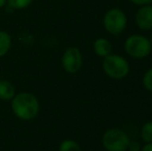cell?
I'll return each mask as SVG.
<instances>
[{"mask_svg": "<svg viewBox=\"0 0 152 151\" xmlns=\"http://www.w3.org/2000/svg\"><path fill=\"white\" fill-rule=\"evenodd\" d=\"M130 1L132 3L136 4V5H147V4H151L152 3V0H128Z\"/></svg>", "mask_w": 152, "mask_h": 151, "instance_id": "obj_16", "label": "cell"}, {"mask_svg": "<svg viewBox=\"0 0 152 151\" xmlns=\"http://www.w3.org/2000/svg\"><path fill=\"white\" fill-rule=\"evenodd\" d=\"M59 151H81V147L72 140H64L59 145Z\"/></svg>", "mask_w": 152, "mask_h": 151, "instance_id": "obj_12", "label": "cell"}, {"mask_svg": "<svg viewBox=\"0 0 152 151\" xmlns=\"http://www.w3.org/2000/svg\"><path fill=\"white\" fill-rule=\"evenodd\" d=\"M16 95V89L14 85L6 80H0V99L12 101Z\"/></svg>", "mask_w": 152, "mask_h": 151, "instance_id": "obj_9", "label": "cell"}, {"mask_svg": "<svg viewBox=\"0 0 152 151\" xmlns=\"http://www.w3.org/2000/svg\"><path fill=\"white\" fill-rule=\"evenodd\" d=\"M142 147H141L140 143L137 141H129V144H128V148L127 150L129 151H141Z\"/></svg>", "mask_w": 152, "mask_h": 151, "instance_id": "obj_15", "label": "cell"}, {"mask_svg": "<svg viewBox=\"0 0 152 151\" xmlns=\"http://www.w3.org/2000/svg\"><path fill=\"white\" fill-rule=\"evenodd\" d=\"M6 3V0H0V7H3Z\"/></svg>", "mask_w": 152, "mask_h": 151, "instance_id": "obj_18", "label": "cell"}, {"mask_svg": "<svg viewBox=\"0 0 152 151\" xmlns=\"http://www.w3.org/2000/svg\"><path fill=\"white\" fill-rule=\"evenodd\" d=\"M141 137L145 143H152V121H148L142 126Z\"/></svg>", "mask_w": 152, "mask_h": 151, "instance_id": "obj_11", "label": "cell"}, {"mask_svg": "<svg viewBox=\"0 0 152 151\" xmlns=\"http://www.w3.org/2000/svg\"><path fill=\"white\" fill-rule=\"evenodd\" d=\"M124 50L130 57L142 59L151 53L152 44L148 37L141 34H132L124 42Z\"/></svg>", "mask_w": 152, "mask_h": 151, "instance_id": "obj_2", "label": "cell"}, {"mask_svg": "<svg viewBox=\"0 0 152 151\" xmlns=\"http://www.w3.org/2000/svg\"><path fill=\"white\" fill-rule=\"evenodd\" d=\"M129 141L127 133L116 127L108 129L102 136V145L108 151H126Z\"/></svg>", "mask_w": 152, "mask_h": 151, "instance_id": "obj_4", "label": "cell"}, {"mask_svg": "<svg viewBox=\"0 0 152 151\" xmlns=\"http://www.w3.org/2000/svg\"><path fill=\"white\" fill-rule=\"evenodd\" d=\"M12 110L19 119L29 121L34 119L39 112V101L30 92H20L12 99Z\"/></svg>", "mask_w": 152, "mask_h": 151, "instance_id": "obj_1", "label": "cell"}, {"mask_svg": "<svg viewBox=\"0 0 152 151\" xmlns=\"http://www.w3.org/2000/svg\"><path fill=\"white\" fill-rule=\"evenodd\" d=\"M6 1L10 4V7L15 8V9H23L30 5L32 0H6Z\"/></svg>", "mask_w": 152, "mask_h": 151, "instance_id": "obj_13", "label": "cell"}, {"mask_svg": "<svg viewBox=\"0 0 152 151\" xmlns=\"http://www.w3.org/2000/svg\"><path fill=\"white\" fill-rule=\"evenodd\" d=\"M102 69L107 76L114 80H121L129 73V63L124 57L117 54H111L104 57Z\"/></svg>", "mask_w": 152, "mask_h": 151, "instance_id": "obj_3", "label": "cell"}, {"mask_svg": "<svg viewBox=\"0 0 152 151\" xmlns=\"http://www.w3.org/2000/svg\"><path fill=\"white\" fill-rule=\"evenodd\" d=\"M104 27L110 34L118 35L123 32L127 24V18L120 8H111L104 16Z\"/></svg>", "mask_w": 152, "mask_h": 151, "instance_id": "obj_5", "label": "cell"}, {"mask_svg": "<svg viewBox=\"0 0 152 151\" xmlns=\"http://www.w3.org/2000/svg\"><path fill=\"white\" fill-rule=\"evenodd\" d=\"M83 64L82 53L76 47H70L64 51L62 55V66L68 74H76L81 69Z\"/></svg>", "mask_w": 152, "mask_h": 151, "instance_id": "obj_6", "label": "cell"}, {"mask_svg": "<svg viewBox=\"0 0 152 151\" xmlns=\"http://www.w3.org/2000/svg\"><path fill=\"white\" fill-rule=\"evenodd\" d=\"M12 47V37L5 31L0 30V57L5 56Z\"/></svg>", "mask_w": 152, "mask_h": 151, "instance_id": "obj_10", "label": "cell"}, {"mask_svg": "<svg viewBox=\"0 0 152 151\" xmlns=\"http://www.w3.org/2000/svg\"><path fill=\"white\" fill-rule=\"evenodd\" d=\"M141 151H152V143H146L142 147Z\"/></svg>", "mask_w": 152, "mask_h": 151, "instance_id": "obj_17", "label": "cell"}, {"mask_svg": "<svg viewBox=\"0 0 152 151\" xmlns=\"http://www.w3.org/2000/svg\"><path fill=\"white\" fill-rule=\"evenodd\" d=\"M93 50H94V53H95L97 56L104 58V57L112 54V51H113L112 44H111L110 40L107 39V38L99 37L94 42Z\"/></svg>", "mask_w": 152, "mask_h": 151, "instance_id": "obj_8", "label": "cell"}, {"mask_svg": "<svg viewBox=\"0 0 152 151\" xmlns=\"http://www.w3.org/2000/svg\"><path fill=\"white\" fill-rule=\"evenodd\" d=\"M136 25L143 31H148L152 29V5H142L136 14Z\"/></svg>", "mask_w": 152, "mask_h": 151, "instance_id": "obj_7", "label": "cell"}, {"mask_svg": "<svg viewBox=\"0 0 152 151\" xmlns=\"http://www.w3.org/2000/svg\"><path fill=\"white\" fill-rule=\"evenodd\" d=\"M142 82H143V86H144L147 90L152 92V67L149 69L148 71L144 74Z\"/></svg>", "mask_w": 152, "mask_h": 151, "instance_id": "obj_14", "label": "cell"}]
</instances>
